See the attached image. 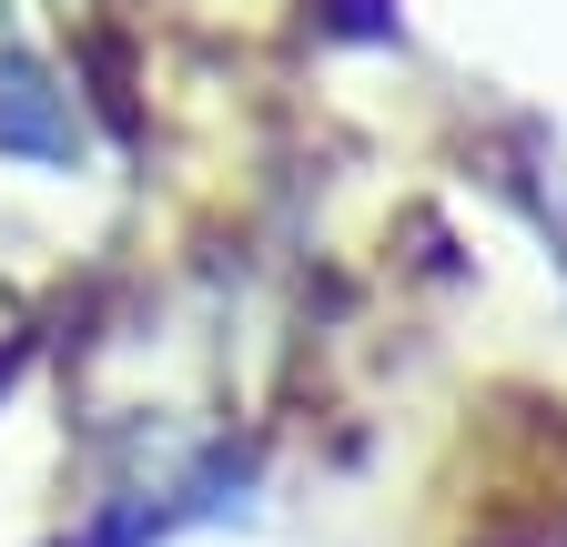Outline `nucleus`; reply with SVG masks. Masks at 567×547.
Segmentation results:
<instances>
[{"label": "nucleus", "mask_w": 567, "mask_h": 547, "mask_svg": "<svg viewBox=\"0 0 567 547\" xmlns=\"http://www.w3.org/2000/svg\"><path fill=\"white\" fill-rule=\"evenodd\" d=\"M71 193H82V143H71V122L41 112L31 92H0V334L31 324L71 264H82V214H71Z\"/></svg>", "instance_id": "1"}]
</instances>
